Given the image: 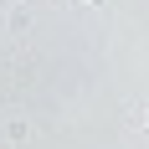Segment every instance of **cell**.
Segmentation results:
<instances>
[{"mask_svg": "<svg viewBox=\"0 0 149 149\" xmlns=\"http://www.w3.org/2000/svg\"><path fill=\"white\" fill-rule=\"evenodd\" d=\"M31 26V10H10V31H26Z\"/></svg>", "mask_w": 149, "mask_h": 149, "instance_id": "cell-1", "label": "cell"}, {"mask_svg": "<svg viewBox=\"0 0 149 149\" xmlns=\"http://www.w3.org/2000/svg\"><path fill=\"white\" fill-rule=\"evenodd\" d=\"M144 129H149V108H144Z\"/></svg>", "mask_w": 149, "mask_h": 149, "instance_id": "cell-2", "label": "cell"}, {"mask_svg": "<svg viewBox=\"0 0 149 149\" xmlns=\"http://www.w3.org/2000/svg\"><path fill=\"white\" fill-rule=\"evenodd\" d=\"M88 5H103V0H88Z\"/></svg>", "mask_w": 149, "mask_h": 149, "instance_id": "cell-3", "label": "cell"}]
</instances>
